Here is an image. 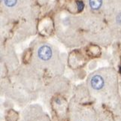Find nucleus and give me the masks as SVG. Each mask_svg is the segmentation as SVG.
Listing matches in <instances>:
<instances>
[{
  "label": "nucleus",
  "mask_w": 121,
  "mask_h": 121,
  "mask_svg": "<svg viewBox=\"0 0 121 121\" xmlns=\"http://www.w3.org/2000/svg\"><path fill=\"white\" fill-rule=\"evenodd\" d=\"M38 54L41 60L47 61L52 56V51L48 46H42L39 48Z\"/></svg>",
  "instance_id": "1"
},
{
  "label": "nucleus",
  "mask_w": 121,
  "mask_h": 121,
  "mask_svg": "<svg viewBox=\"0 0 121 121\" xmlns=\"http://www.w3.org/2000/svg\"><path fill=\"white\" fill-rule=\"evenodd\" d=\"M104 80L102 77L99 75H95L91 79V86L95 90H100L103 88L104 86Z\"/></svg>",
  "instance_id": "2"
},
{
  "label": "nucleus",
  "mask_w": 121,
  "mask_h": 121,
  "mask_svg": "<svg viewBox=\"0 0 121 121\" xmlns=\"http://www.w3.org/2000/svg\"><path fill=\"white\" fill-rule=\"evenodd\" d=\"M102 0H90V5L93 10H98L102 6Z\"/></svg>",
  "instance_id": "3"
},
{
  "label": "nucleus",
  "mask_w": 121,
  "mask_h": 121,
  "mask_svg": "<svg viewBox=\"0 0 121 121\" xmlns=\"http://www.w3.org/2000/svg\"><path fill=\"white\" fill-rule=\"evenodd\" d=\"M4 2H5V4L7 6L12 7L16 4L17 0H4Z\"/></svg>",
  "instance_id": "4"
},
{
  "label": "nucleus",
  "mask_w": 121,
  "mask_h": 121,
  "mask_svg": "<svg viewBox=\"0 0 121 121\" xmlns=\"http://www.w3.org/2000/svg\"><path fill=\"white\" fill-rule=\"evenodd\" d=\"M78 10L82 11L83 8V4L82 2H78Z\"/></svg>",
  "instance_id": "5"
},
{
  "label": "nucleus",
  "mask_w": 121,
  "mask_h": 121,
  "mask_svg": "<svg viewBox=\"0 0 121 121\" xmlns=\"http://www.w3.org/2000/svg\"><path fill=\"white\" fill-rule=\"evenodd\" d=\"M117 22L121 25V14H120L117 17Z\"/></svg>",
  "instance_id": "6"
}]
</instances>
